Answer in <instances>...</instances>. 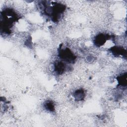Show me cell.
<instances>
[{
  "instance_id": "cell-1",
  "label": "cell",
  "mask_w": 127,
  "mask_h": 127,
  "mask_svg": "<svg viewBox=\"0 0 127 127\" xmlns=\"http://www.w3.org/2000/svg\"><path fill=\"white\" fill-rule=\"evenodd\" d=\"M61 56H62L63 59H64V60L66 61L72 62L74 59V56L70 52V51H67V50L64 51V52L62 53Z\"/></svg>"
},
{
  "instance_id": "cell-3",
  "label": "cell",
  "mask_w": 127,
  "mask_h": 127,
  "mask_svg": "<svg viewBox=\"0 0 127 127\" xmlns=\"http://www.w3.org/2000/svg\"><path fill=\"white\" fill-rule=\"evenodd\" d=\"M46 107L47 108V109H48L50 111H52V110H53V109L54 108V106L52 105V104L51 103H48L47 104Z\"/></svg>"
},
{
  "instance_id": "cell-2",
  "label": "cell",
  "mask_w": 127,
  "mask_h": 127,
  "mask_svg": "<svg viewBox=\"0 0 127 127\" xmlns=\"http://www.w3.org/2000/svg\"><path fill=\"white\" fill-rule=\"evenodd\" d=\"M64 67H64V64L61 62L58 63L55 65V69H56V71L59 72V73H61V72L64 71Z\"/></svg>"
}]
</instances>
